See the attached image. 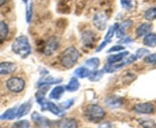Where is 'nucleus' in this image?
<instances>
[{"instance_id": "obj_24", "label": "nucleus", "mask_w": 156, "mask_h": 128, "mask_svg": "<svg viewBox=\"0 0 156 128\" xmlns=\"http://www.w3.org/2000/svg\"><path fill=\"white\" fill-rule=\"evenodd\" d=\"M143 43L148 47H155L156 46V35L154 33H149L143 38Z\"/></svg>"}, {"instance_id": "obj_25", "label": "nucleus", "mask_w": 156, "mask_h": 128, "mask_svg": "<svg viewBox=\"0 0 156 128\" xmlns=\"http://www.w3.org/2000/svg\"><path fill=\"white\" fill-rule=\"evenodd\" d=\"M100 64V61L98 58H90L85 61V64L88 68H90L91 70H97L99 68V65Z\"/></svg>"}, {"instance_id": "obj_1", "label": "nucleus", "mask_w": 156, "mask_h": 128, "mask_svg": "<svg viewBox=\"0 0 156 128\" xmlns=\"http://www.w3.org/2000/svg\"><path fill=\"white\" fill-rule=\"evenodd\" d=\"M12 50L22 58L29 56L31 53V46L28 37L21 35L16 38L12 45Z\"/></svg>"}, {"instance_id": "obj_36", "label": "nucleus", "mask_w": 156, "mask_h": 128, "mask_svg": "<svg viewBox=\"0 0 156 128\" xmlns=\"http://www.w3.org/2000/svg\"><path fill=\"white\" fill-rule=\"evenodd\" d=\"M123 50H125V47L124 46H122V45H116V46H114L112 47H111L107 51V52L108 53H112V52H118Z\"/></svg>"}, {"instance_id": "obj_41", "label": "nucleus", "mask_w": 156, "mask_h": 128, "mask_svg": "<svg viewBox=\"0 0 156 128\" xmlns=\"http://www.w3.org/2000/svg\"><path fill=\"white\" fill-rule=\"evenodd\" d=\"M28 1H29V0H22V2H23L25 4H26V5L28 4Z\"/></svg>"}, {"instance_id": "obj_21", "label": "nucleus", "mask_w": 156, "mask_h": 128, "mask_svg": "<svg viewBox=\"0 0 156 128\" xmlns=\"http://www.w3.org/2000/svg\"><path fill=\"white\" fill-rule=\"evenodd\" d=\"M79 88H80V82L78 81L77 78L76 77H72L68 84H67L65 90L70 91V92H73V91H77Z\"/></svg>"}, {"instance_id": "obj_37", "label": "nucleus", "mask_w": 156, "mask_h": 128, "mask_svg": "<svg viewBox=\"0 0 156 128\" xmlns=\"http://www.w3.org/2000/svg\"><path fill=\"white\" fill-rule=\"evenodd\" d=\"M137 59L138 58H136V55H130V56H129L128 58H127V59L125 60L124 61H125L126 64H133V63H134Z\"/></svg>"}, {"instance_id": "obj_23", "label": "nucleus", "mask_w": 156, "mask_h": 128, "mask_svg": "<svg viewBox=\"0 0 156 128\" xmlns=\"http://www.w3.org/2000/svg\"><path fill=\"white\" fill-rule=\"evenodd\" d=\"M91 72L92 71H90V69H89L88 68L80 67L74 71V75L75 77H76V78H88L91 74Z\"/></svg>"}, {"instance_id": "obj_39", "label": "nucleus", "mask_w": 156, "mask_h": 128, "mask_svg": "<svg viewBox=\"0 0 156 128\" xmlns=\"http://www.w3.org/2000/svg\"><path fill=\"white\" fill-rule=\"evenodd\" d=\"M120 43H126V44H129V43H130V42H133V40H132L130 38L127 37V38H120Z\"/></svg>"}, {"instance_id": "obj_19", "label": "nucleus", "mask_w": 156, "mask_h": 128, "mask_svg": "<svg viewBox=\"0 0 156 128\" xmlns=\"http://www.w3.org/2000/svg\"><path fill=\"white\" fill-rule=\"evenodd\" d=\"M151 29H152V26H151V24L145 22V23H142V25L138 27L137 29H136V35H137L138 37H143V36L149 34Z\"/></svg>"}, {"instance_id": "obj_30", "label": "nucleus", "mask_w": 156, "mask_h": 128, "mask_svg": "<svg viewBox=\"0 0 156 128\" xmlns=\"http://www.w3.org/2000/svg\"><path fill=\"white\" fill-rule=\"evenodd\" d=\"M12 128H30V123L26 120H20L13 123Z\"/></svg>"}, {"instance_id": "obj_18", "label": "nucleus", "mask_w": 156, "mask_h": 128, "mask_svg": "<svg viewBox=\"0 0 156 128\" xmlns=\"http://www.w3.org/2000/svg\"><path fill=\"white\" fill-rule=\"evenodd\" d=\"M31 108H32V102L31 101L25 102L22 105H20L19 107V110H18L17 118H20V117L27 115L29 113V111H31Z\"/></svg>"}, {"instance_id": "obj_22", "label": "nucleus", "mask_w": 156, "mask_h": 128, "mask_svg": "<svg viewBox=\"0 0 156 128\" xmlns=\"http://www.w3.org/2000/svg\"><path fill=\"white\" fill-rule=\"evenodd\" d=\"M65 91V88L64 86H57L54 88L50 93L49 97L54 100H59Z\"/></svg>"}, {"instance_id": "obj_13", "label": "nucleus", "mask_w": 156, "mask_h": 128, "mask_svg": "<svg viewBox=\"0 0 156 128\" xmlns=\"http://www.w3.org/2000/svg\"><path fill=\"white\" fill-rule=\"evenodd\" d=\"M82 43L86 47H90L93 46L95 41V34L93 31H86L82 34Z\"/></svg>"}, {"instance_id": "obj_8", "label": "nucleus", "mask_w": 156, "mask_h": 128, "mask_svg": "<svg viewBox=\"0 0 156 128\" xmlns=\"http://www.w3.org/2000/svg\"><path fill=\"white\" fill-rule=\"evenodd\" d=\"M58 47H59V41H58V39L56 37L49 38L45 45L44 53L48 56L51 55L52 54L56 52Z\"/></svg>"}, {"instance_id": "obj_4", "label": "nucleus", "mask_w": 156, "mask_h": 128, "mask_svg": "<svg viewBox=\"0 0 156 128\" xmlns=\"http://www.w3.org/2000/svg\"><path fill=\"white\" fill-rule=\"evenodd\" d=\"M6 86L10 91L14 93H19L25 88V83L22 78L18 77H12L6 82Z\"/></svg>"}, {"instance_id": "obj_17", "label": "nucleus", "mask_w": 156, "mask_h": 128, "mask_svg": "<svg viewBox=\"0 0 156 128\" xmlns=\"http://www.w3.org/2000/svg\"><path fill=\"white\" fill-rule=\"evenodd\" d=\"M124 65H126L124 61H120V62L118 63H113V64L107 63V64L104 65L103 71L105 73H113V72L119 70V69H120L121 68L123 67Z\"/></svg>"}, {"instance_id": "obj_6", "label": "nucleus", "mask_w": 156, "mask_h": 128, "mask_svg": "<svg viewBox=\"0 0 156 128\" xmlns=\"http://www.w3.org/2000/svg\"><path fill=\"white\" fill-rule=\"evenodd\" d=\"M93 23L97 29L103 31L107 25V16L104 13H97L93 18Z\"/></svg>"}, {"instance_id": "obj_31", "label": "nucleus", "mask_w": 156, "mask_h": 128, "mask_svg": "<svg viewBox=\"0 0 156 128\" xmlns=\"http://www.w3.org/2000/svg\"><path fill=\"white\" fill-rule=\"evenodd\" d=\"M120 4L122 9L127 10V11L132 9L133 7V0H120Z\"/></svg>"}, {"instance_id": "obj_32", "label": "nucleus", "mask_w": 156, "mask_h": 128, "mask_svg": "<svg viewBox=\"0 0 156 128\" xmlns=\"http://www.w3.org/2000/svg\"><path fill=\"white\" fill-rule=\"evenodd\" d=\"M144 61L149 64H156V54L147 55L144 58Z\"/></svg>"}, {"instance_id": "obj_2", "label": "nucleus", "mask_w": 156, "mask_h": 128, "mask_svg": "<svg viewBox=\"0 0 156 128\" xmlns=\"http://www.w3.org/2000/svg\"><path fill=\"white\" fill-rule=\"evenodd\" d=\"M80 58V52L75 47H69L64 51L61 56V64L64 68L70 69L76 64Z\"/></svg>"}, {"instance_id": "obj_28", "label": "nucleus", "mask_w": 156, "mask_h": 128, "mask_svg": "<svg viewBox=\"0 0 156 128\" xmlns=\"http://www.w3.org/2000/svg\"><path fill=\"white\" fill-rule=\"evenodd\" d=\"M144 17L148 21H153L156 19V7H151L146 10Z\"/></svg>"}, {"instance_id": "obj_27", "label": "nucleus", "mask_w": 156, "mask_h": 128, "mask_svg": "<svg viewBox=\"0 0 156 128\" xmlns=\"http://www.w3.org/2000/svg\"><path fill=\"white\" fill-rule=\"evenodd\" d=\"M103 73L104 71L103 70H95L91 72L88 78L90 81H99L103 77Z\"/></svg>"}, {"instance_id": "obj_7", "label": "nucleus", "mask_w": 156, "mask_h": 128, "mask_svg": "<svg viewBox=\"0 0 156 128\" xmlns=\"http://www.w3.org/2000/svg\"><path fill=\"white\" fill-rule=\"evenodd\" d=\"M37 103L40 104L41 106V111H50L51 113H52L55 115H60L61 112V110L60 109L59 107L57 106L55 104H54L51 101H48L45 98L42 99V100H40L38 101H37Z\"/></svg>"}, {"instance_id": "obj_33", "label": "nucleus", "mask_w": 156, "mask_h": 128, "mask_svg": "<svg viewBox=\"0 0 156 128\" xmlns=\"http://www.w3.org/2000/svg\"><path fill=\"white\" fill-rule=\"evenodd\" d=\"M32 13H33V8H32V3L29 5V6H27L26 8V20L28 23H30L32 19Z\"/></svg>"}, {"instance_id": "obj_26", "label": "nucleus", "mask_w": 156, "mask_h": 128, "mask_svg": "<svg viewBox=\"0 0 156 128\" xmlns=\"http://www.w3.org/2000/svg\"><path fill=\"white\" fill-rule=\"evenodd\" d=\"M9 35V27L3 21H0V41H4Z\"/></svg>"}, {"instance_id": "obj_11", "label": "nucleus", "mask_w": 156, "mask_h": 128, "mask_svg": "<svg viewBox=\"0 0 156 128\" xmlns=\"http://www.w3.org/2000/svg\"><path fill=\"white\" fill-rule=\"evenodd\" d=\"M105 103H106V106H108L109 108L115 109V108H120L122 106L123 104V99L119 96L112 95L106 99Z\"/></svg>"}, {"instance_id": "obj_20", "label": "nucleus", "mask_w": 156, "mask_h": 128, "mask_svg": "<svg viewBox=\"0 0 156 128\" xmlns=\"http://www.w3.org/2000/svg\"><path fill=\"white\" fill-rule=\"evenodd\" d=\"M129 52H122L120 53L115 54V55H109L107 58V63L113 64V63H118L123 61L124 58L129 55Z\"/></svg>"}, {"instance_id": "obj_16", "label": "nucleus", "mask_w": 156, "mask_h": 128, "mask_svg": "<svg viewBox=\"0 0 156 128\" xmlns=\"http://www.w3.org/2000/svg\"><path fill=\"white\" fill-rule=\"evenodd\" d=\"M58 128H77L78 123L73 118H63L58 122Z\"/></svg>"}, {"instance_id": "obj_12", "label": "nucleus", "mask_w": 156, "mask_h": 128, "mask_svg": "<svg viewBox=\"0 0 156 128\" xmlns=\"http://www.w3.org/2000/svg\"><path fill=\"white\" fill-rule=\"evenodd\" d=\"M61 78H55V77L51 76V75H44L40 81L37 82V86L41 87L44 85H51V84H58L61 81Z\"/></svg>"}, {"instance_id": "obj_14", "label": "nucleus", "mask_w": 156, "mask_h": 128, "mask_svg": "<svg viewBox=\"0 0 156 128\" xmlns=\"http://www.w3.org/2000/svg\"><path fill=\"white\" fill-rule=\"evenodd\" d=\"M132 24H133V22L131 20H126L118 25V28H117L116 32H115L116 38H123L126 35V31L131 26Z\"/></svg>"}, {"instance_id": "obj_5", "label": "nucleus", "mask_w": 156, "mask_h": 128, "mask_svg": "<svg viewBox=\"0 0 156 128\" xmlns=\"http://www.w3.org/2000/svg\"><path fill=\"white\" fill-rule=\"evenodd\" d=\"M31 120L32 121L35 123L37 126L38 128H51L52 124L51 122L49 119H48L47 117H44V116L41 115L39 113L33 112L31 114Z\"/></svg>"}, {"instance_id": "obj_10", "label": "nucleus", "mask_w": 156, "mask_h": 128, "mask_svg": "<svg viewBox=\"0 0 156 128\" xmlns=\"http://www.w3.org/2000/svg\"><path fill=\"white\" fill-rule=\"evenodd\" d=\"M133 110L138 114H149L154 111V106L150 103H141L135 105Z\"/></svg>"}, {"instance_id": "obj_34", "label": "nucleus", "mask_w": 156, "mask_h": 128, "mask_svg": "<svg viewBox=\"0 0 156 128\" xmlns=\"http://www.w3.org/2000/svg\"><path fill=\"white\" fill-rule=\"evenodd\" d=\"M73 101L71 100V99H70V100H67L66 101L62 102V103L60 104V109H61V111L68 109V108H70V107L73 105Z\"/></svg>"}, {"instance_id": "obj_15", "label": "nucleus", "mask_w": 156, "mask_h": 128, "mask_svg": "<svg viewBox=\"0 0 156 128\" xmlns=\"http://www.w3.org/2000/svg\"><path fill=\"white\" fill-rule=\"evenodd\" d=\"M18 110L19 106H15L13 108H9L6 111L3 113L0 116V120H11L15 118H17Z\"/></svg>"}, {"instance_id": "obj_40", "label": "nucleus", "mask_w": 156, "mask_h": 128, "mask_svg": "<svg viewBox=\"0 0 156 128\" xmlns=\"http://www.w3.org/2000/svg\"><path fill=\"white\" fill-rule=\"evenodd\" d=\"M6 1L7 0H0V7L2 6L6 2Z\"/></svg>"}, {"instance_id": "obj_38", "label": "nucleus", "mask_w": 156, "mask_h": 128, "mask_svg": "<svg viewBox=\"0 0 156 128\" xmlns=\"http://www.w3.org/2000/svg\"><path fill=\"white\" fill-rule=\"evenodd\" d=\"M98 128H114V126L109 122H103L99 125Z\"/></svg>"}, {"instance_id": "obj_29", "label": "nucleus", "mask_w": 156, "mask_h": 128, "mask_svg": "<svg viewBox=\"0 0 156 128\" xmlns=\"http://www.w3.org/2000/svg\"><path fill=\"white\" fill-rule=\"evenodd\" d=\"M139 124L143 128H156V123L153 120H142L139 121Z\"/></svg>"}, {"instance_id": "obj_3", "label": "nucleus", "mask_w": 156, "mask_h": 128, "mask_svg": "<svg viewBox=\"0 0 156 128\" xmlns=\"http://www.w3.org/2000/svg\"><path fill=\"white\" fill-rule=\"evenodd\" d=\"M105 111L100 106L97 104L89 105L85 110V116L91 122L97 123L103 120L105 117Z\"/></svg>"}, {"instance_id": "obj_9", "label": "nucleus", "mask_w": 156, "mask_h": 128, "mask_svg": "<svg viewBox=\"0 0 156 128\" xmlns=\"http://www.w3.org/2000/svg\"><path fill=\"white\" fill-rule=\"evenodd\" d=\"M17 69V64L12 61H3L0 63V75L12 74Z\"/></svg>"}, {"instance_id": "obj_35", "label": "nucleus", "mask_w": 156, "mask_h": 128, "mask_svg": "<svg viewBox=\"0 0 156 128\" xmlns=\"http://www.w3.org/2000/svg\"><path fill=\"white\" fill-rule=\"evenodd\" d=\"M149 54V52H148V50H147V49H138L137 52H136V58L139 59V58H142L143 56H146L147 55H148Z\"/></svg>"}]
</instances>
